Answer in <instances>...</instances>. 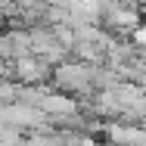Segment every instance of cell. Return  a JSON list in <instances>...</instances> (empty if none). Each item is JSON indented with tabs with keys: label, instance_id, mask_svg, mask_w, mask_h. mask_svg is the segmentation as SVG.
Instances as JSON below:
<instances>
[{
	"label": "cell",
	"instance_id": "cell-3",
	"mask_svg": "<svg viewBox=\"0 0 146 146\" xmlns=\"http://www.w3.org/2000/svg\"><path fill=\"white\" fill-rule=\"evenodd\" d=\"M0 118L3 121H13V124H37L40 112H34L28 106H6V109H0Z\"/></svg>",
	"mask_w": 146,
	"mask_h": 146
},
{
	"label": "cell",
	"instance_id": "cell-2",
	"mask_svg": "<svg viewBox=\"0 0 146 146\" xmlns=\"http://www.w3.org/2000/svg\"><path fill=\"white\" fill-rule=\"evenodd\" d=\"M16 72H19V78L25 81V84H34V81H40L44 75H47V65L40 62V59H31V56H22L16 62Z\"/></svg>",
	"mask_w": 146,
	"mask_h": 146
},
{
	"label": "cell",
	"instance_id": "cell-4",
	"mask_svg": "<svg viewBox=\"0 0 146 146\" xmlns=\"http://www.w3.org/2000/svg\"><path fill=\"white\" fill-rule=\"evenodd\" d=\"M40 109L62 115V112H72V109H75V100H72V96H62V93H50V96L40 100Z\"/></svg>",
	"mask_w": 146,
	"mask_h": 146
},
{
	"label": "cell",
	"instance_id": "cell-1",
	"mask_svg": "<svg viewBox=\"0 0 146 146\" xmlns=\"http://www.w3.org/2000/svg\"><path fill=\"white\" fill-rule=\"evenodd\" d=\"M56 84L59 87H72V90H84L90 84V68L87 65H81V62H65V65H59L56 68Z\"/></svg>",
	"mask_w": 146,
	"mask_h": 146
}]
</instances>
